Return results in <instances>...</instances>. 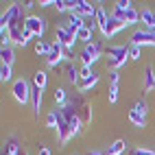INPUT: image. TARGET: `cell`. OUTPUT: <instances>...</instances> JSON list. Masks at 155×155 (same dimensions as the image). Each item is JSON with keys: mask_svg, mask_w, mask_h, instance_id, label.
<instances>
[{"mask_svg": "<svg viewBox=\"0 0 155 155\" xmlns=\"http://www.w3.org/2000/svg\"><path fill=\"white\" fill-rule=\"evenodd\" d=\"M133 111H138L140 116H144V118H147V114H149V103L140 98V101L136 103V105H133Z\"/></svg>", "mask_w": 155, "mask_h": 155, "instance_id": "f546056e", "label": "cell"}, {"mask_svg": "<svg viewBox=\"0 0 155 155\" xmlns=\"http://www.w3.org/2000/svg\"><path fill=\"white\" fill-rule=\"evenodd\" d=\"M20 151H22V147H20L18 138L13 136V138H9V140H7V144H5V153H2V155H18Z\"/></svg>", "mask_w": 155, "mask_h": 155, "instance_id": "2e32d148", "label": "cell"}, {"mask_svg": "<svg viewBox=\"0 0 155 155\" xmlns=\"http://www.w3.org/2000/svg\"><path fill=\"white\" fill-rule=\"evenodd\" d=\"M87 155H105V151H87Z\"/></svg>", "mask_w": 155, "mask_h": 155, "instance_id": "60d3db41", "label": "cell"}, {"mask_svg": "<svg viewBox=\"0 0 155 155\" xmlns=\"http://www.w3.org/2000/svg\"><path fill=\"white\" fill-rule=\"evenodd\" d=\"M122 20H125L127 24H138L140 22V13L136 11V7H133L129 11H122Z\"/></svg>", "mask_w": 155, "mask_h": 155, "instance_id": "7402d4cb", "label": "cell"}, {"mask_svg": "<svg viewBox=\"0 0 155 155\" xmlns=\"http://www.w3.org/2000/svg\"><path fill=\"white\" fill-rule=\"evenodd\" d=\"M118 94H120L118 85H111L109 87V103H118Z\"/></svg>", "mask_w": 155, "mask_h": 155, "instance_id": "836d02e7", "label": "cell"}, {"mask_svg": "<svg viewBox=\"0 0 155 155\" xmlns=\"http://www.w3.org/2000/svg\"><path fill=\"white\" fill-rule=\"evenodd\" d=\"M57 125H59V118H57V111H50L48 116H46V127H50V129H57Z\"/></svg>", "mask_w": 155, "mask_h": 155, "instance_id": "1f68e13d", "label": "cell"}, {"mask_svg": "<svg viewBox=\"0 0 155 155\" xmlns=\"http://www.w3.org/2000/svg\"><path fill=\"white\" fill-rule=\"evenodd\" d=\"M140 22H144V28H155V11L144 9L140 13Z\"/></svg>", "mask_w": 155, "mask_h": 155, "instance_id": "e0dca14e", "label": "cell"}, {"mask_svg": "<svg viewBox=\"0 0 155 155\" xmlns=\"http://www.w3.org/2000/svg\"><path fill=\"white\" fill-rule=\"evenodd\" d=\"M55 37H57V42L64 46V48H68V50L74 46V42H77V35H72L66 26H57L55 28Z\"/></svg>", "mask_w": 155, "mask_h": 155, "instance_id": "8992f818", "label": "cell"}, {"mask_svg": "<svg viewBox=\"0 0 155 155\" xmlns=\"http://www.w3.org/2000/svg\"><path fill=\"white\" fill-rule=\"evenodd\" d=\"M133 155H155V151L153 149H136Z\"/></svg>", "mask_w": 155, "mask_h": 155, "instance_id": "74e56055", "label": "cell"}, {"mask_svg": "<svg viewBox=\"0 0 155 155\" xmlns=\"http://www.w3.org/2000/svg\"><path fill=\"white\" fill-rule=\"evenodd\" d=\"M57 11H70V7H68V0H57Z\"/></svg>", "mask_w": 155, "mask_h": 155, "instance_id": "d590c367", "label": "cell"}, {"mask_svg": "<svg viewBox=\"0 0 155 155\" xmlns=\"http://www.w3.org/2000/svg\"><path fill=\"white\" fill-rule=\"evenodd\" d=\"M127 26V22H122V20H118V18H109V24H107V33H105V37H114L116 33H120L122 28Z\"/></svg>", "mask_w": 155, "mask_h": 155, "instance_id": "7c38bea8", "label": "cell"}, {"mask_svg": "<svg viewBox=\"0 0 155 155\" xmlns=\"http://www.w3.org/2000/svg\"><path fill=\"white\" fill-rule=\"evenodd\" d=\"M68 125H70V136H72V138H74V136H79V133H81V129H83V122H81L79 114H77L74 118H70V120H68Z\"/></svg>", "mask_w": 155, "mask_h": 155, "instance_id": "44dd1931", "label": "cell"}, {"mask_svg": "<svg viewBox=\"0 0 155 155\" xmlns=\"http://www.w3.org/2000/svg\"><path fill=\"white\" fill-rule=\"evenodd\" d=\"M39 5H42L44 9H48V7H55V5H57V0H44V2H39Z\"/></svg>", "mask_w": 155, "mask_h": 155, "instance_id": "f35d334b", "label": "cell"}, {"mask_svg": "<svg viewBox=\"0 0 155 155\" xmlns=\"http://www.w3.org/2000/svg\"><path fill=\"white\" fill-rule=\"evenodd\" d=\"M24 24H26V20H24V22H15V24H11V26H9V35H11V39H13V44H18V46H22Z\"/></svg>", "mask_w": 155, "mask_h": 155, "instance_id": "30bf717a", "label": "cell"}, {"mask_svg": "<svg viewBox=\"0 0 155 155\" xmlns=\"http://www.w3.org/2000/svg\"><path fill=\"white\" fill-rule=\"evenodd\" d=\"M116 9H120V11H129V9H133V2H131V0H118Z\"/></svg>", "mask_w": 155, "mask_h": 155, "instance_id": "d6a6232c", "label": "cell"}, {"mask_svg": "<svg viewBox=\"0 0 155 155\" xmlns=\"http://www.w3.org/2000/svg\"><path fill=\"white\" fill-rule=\"evenodd\" d=\"M140 57H142V48L129 44V59H131V61H140Z\"/></svg>", "mask_w": 155, "mask_h": 155, "instance_id": "4dcf8cb0", "label": "cell"}, {"mask_svg": "<svg viewBox=\"0 0 155 155\" xmlns=\"http://www.w3.org/2000/svg\"><path fill=\"white\" fill-rule=\"evenodd\" d=\"M109 81H111V85H118L120 83V72L118 70H109Z\"/></svg>", "mask_w": 155, "mask_h": 155, "instance_id": "e575fe53", "label": "cell"}, {"mask_svg": "<svg viewBox=\"0 0 155 155\" xmlns=\"http://www.w3.org/2000/svg\"><path fill=\"white\" fill-rule=\"evenodd\" d=\"M79 118H81V122H83V125L92 122V107H90V105L81 107V111H79Z\"/></svg>", "mask_w": 155, "mask_h": 155, "instance_id": "f1b7e54d", "label": "cell"}, {"mask_svg": "<svg viewBox=\"0 0 155 155\" xmlns=\"http://www.w3.org/2000/svg\"><path fill=\"white\" fill-rule=\"evenodd\" d=\"M96 83H98V72H94V74H92V77H87V79H81L79 83H77V87H79V92H81V94H83V92L92 90Z\"/></svg>", "mask_w": 155, "mask_h": 155, "instance_id": "5bb4252c", "label": "cell"}, {"mask_svg": "<svg viewBox=\"0 0 155 155\" xmlns=\"http://www.w3.org/2000/svg\"><path fill=\"white\" fill-rule=\"evenodd\" d=\"M107 59H129V46H109Z\"/></svg>", "mask_w": 155, "mask_h": 155, "instance_id": "8fae6325", "label": "cell"}, {"mask_svg": "<svg viewBox=\"0 0 155 155\" xmlns=\"http://www.w3.org/2000/svg\"><path fill=\"white\" fill-rule=\"evenodd\" d=\"M101 53H103V46L98 42L87 44L83 50H81V64H83V68H92V66H94L98 61V57H101Z\"/></svg>", "mask_w": 155, "mask_h": 155, "instance_id": "6da1fadb", "label": "cell"}, {"mask_svg": "<svg viewBox=\"0 0 155 155\" xmlns=\"http://www.w3.org/2000/svg\"><path fill=\"white\" fill-rule=\"evenodd\" d=\"M31 87H33V83H28L26 79H18L11 92H13V98L20 103V105H26V103L31 101Z\"/></svg>", "mask_w": 155, "mask_h": 155, "instance_id": "7a4b0ae2", "label": "cell"}, {"mask_svg": "<svg viewBox=\"0 0 155 155\" xmlns=\"http://www.w3.org/2000/svg\"><path fill=\"white\" fill-rule=\"evenodd\" d=\"M37 155H50V149L48 147H42V149L37 151Z\"/></svg>", "mask_w": 155, "mask_h": 155, "instance_id": "ab89813d", "label": "cell"}, {"mask_svg": "<svg viewBox=\"0 0 155 155\" xmlns=\"http://www.w3.org/2000/svg\"><path fill=\"white\" fill-rule=\"evenodd\" d=\"M77 39H79V42H83V44L87 46V44H92V39H94V37H92V31H90L87 26H83V28L77 33Z\"/></svg>", "mask_w": 155, "mask_h": 155, "instance_id": "484cf974", "label": "cell"}, {"mask_svg": "<svg viewBox=\"0 0 155 155\" xmlns=\"http://www.w3.org/2000/svg\"><path fill=\"white\" fill-rule=\"evenodd\" d=\"M64 53H66V48L61 46L59 42H53V50H50V55L46 57V64L50 68H57L61 64V59H64Z\"/></svg>", "mask_w": 155, "mask_h": 155, "instance_id": "52a82bcc", "label": "cell"}, {"mask_svg": "<svg viewBox=\"0 0 155 155\" xmlns=\"http://www.w3.org/2000/svg\"><path fill=\"white\" fill-rule=\"evenodd\" d=\"M35 37H42L46 33V18L42 15H26V24H24Z\"/></svg>", "mask_w": 155, "mask_h": 155, "instance_id": "5b68a950", "label": "cell"}, {"mask_svg": "<svg viewBox=\"0 0 155 155\" xmlns=\"http://www.w3.org/2000/svg\"><path fill=\"white\" fill-rule=\"evenodd\" d=\"M83 26H85V18H83V15H79V13H72L70 20H68V24H66V28L70 31L72 35H77Z\"/></svg>", "mask_w": 155, "mask_h": 155, "instance_id": "9c48e42d", "label": "cell"}, {"mask_svg": "<svg viewBox=\"0 0 155 155\" xmlns=\"http://www.w3.org/2000/svg\"><path fill=\"white\" fill-rule=\"evenodd\" d=\"M125 149H127L125 140H116V142H111V144H109V149L105 151V155H120Z\"/></svg>", "mask_w": 155, "mask_h": 155, "instance_id": "ffe728a7", "label": "cell"}, {"mask_svg": "<svg viewBox=\"0 0 155 155\" xmlns=\"http://www.w3.org/2000/svg\"><path fill=\"white\" fill-rule=\"evenodd\" d=\"M144 90H147V92L155 90V70H153V66L144 68Z\"/></svg>", "mask_w": 155, "mask_h": 155, "instance_id": "9a60e30c", "label": "cell"}, {"mask_svg": "<svg viewBox=\"0 0 155 155\" xmlns=\"http://www.w3.org/2000/svg\"><path fill=\"white\" fill-rule=\"evenodd\" d=\"M42 92H44V90H39L37 85L31 87V105H33L35 116H39V109H42Z\"/></svg>", "mask_w": 155, "mask_h": 155, "instance_id": "4fadbf2b", "label": "cell"}, {"mask_svg": "<svg viewBox=\"0 0 155 155\" xmlns=\"http://www.w3.org/2000/svg\"><path fill=\"white\" fill-rule=\"evenodd\" d=\"M46 83H48V74H46L44 70H39V72H35V74H33V85H37L39 90H44Z\"/></svg>", "mask_w": 155, "mask_h": 155, "instance_id": "603a6c76", "label": "cell"}, {"mask_svg": "<svg viewBox=\"0 0 155 155\" xmlns=\"http://www.w3.org/2000/svg\"><path fill=\"white\" fill-rule=\"evenodd\" d=\"M50 50H53V44H48V42H37V44H35V53H37L39 57H48Z\"/></svg>", "mask_w": 155, "mask_h": 155, "instance_id": "d4e9b609", "label": "cell"}, {"mask_svg": "<svg viewBox=\"0 0 155 155\" xmlns=\"http://www.w3.org/2000/svg\"><path fill=\"white\" fill-rule=\"evenodd\" d=\"M133 46H155V28H138L131 33Z\"/></svg>", "mask_w": 155, "mask_h": 155, "instance_id": "3957f363", "label": "cell"}, {"mask_svg": "<svg viewBox=\"0 0 155 155\" xmlns=\"http://www.w3.org/2000/svg\"><path fill=\"white\" fill-rule=\"evenodd\" d=\"M66 74H68V81H70V83H74V85L81 81V70L74 64H68L66 66Z\"/></svg>", "mask_w": 155, "mask_h": 155, "instance_id": "ac0fdd59", "label": "cell"}, {"mask_svg": "<svg viewBox=\"0 0 155 155\" xmlns=\"http://www.w3.org/2000/svg\"><path fill=\"white\" fill-rule=\"evenodd\" d=\"M24 20L26 18L22 15V7H20V5H11L2 13V18H0V26H11L15 22H24Z\"/></svg>", "mask_w": 155, "mask_h": 155, "instance_id": "277c9868", "label": "cell"}, {"mask_svg": "<svg viewBox=\"0 0 155 155\" xmlns=\"http://www.w3.org/2000/svg\"><path fill=\"white\" fill-rule=\"evenodd\" d=\"M13 77V72H11V66H5V64H0V81L2 83H7V81H11Z\"/></svg>", "mask_w": 155, "mask_h": 155, "instance_id": "83f0119b", "label": "cell"}, {"mask_svg": "<svg viewBox=\"0 0 155 155\" xmlns=\"http://www.w3.org/2000/svg\"><path fill=\"white\" fill-rule=\"evenodd\" d=\"M31 37H35V35H33V33H31V31H28V28L24 26V35H22V48H24V46L28 44V39H31Z\"/></svg>", "mask_w": 155, "mask_h": 155, "instance_id": "8d00e7d4", "label": "cell"}, {"mask_svg": "<svg viewBox=\"0 0 155 155\" xmlns=\"http://www.w3.org/2000/svg\"><path fill=\"white\" fill-rule=\"evenodd\" d=\"M53 98H55V103H59L61 107H64V105H68V101H70L64 87H55V94H53Z\"/></svg>", "mask_w": 155, "mask_h": 155, "instance_id": "cb8c5ba5", "label": "cell"}, {"mask_svg": "<svg viewBox=\"0 0 155 155\" xmlns=\"http://www.w3.org/2000/svg\"><path fill=\"white\" fill-rule=\"evenodd\" d=\"M0 59H2L5 66H13L15 64V50L13 48H2L0 50Z\"/></svg>", "mask_w": 155, "mask_h": 155, "instance_id": "d6986e66", "label": "cell"}, {"mask_svg": "<svg viewBox=\"0 0 155 155\" xmlns=\"http://www.w3.org/2000/svg\"><path fill=\"white\" fill-rule=\"evenodd\" d=\"M18 155H28V151H26V149H22V151H20Z\"/></svg>", "mask_w": 155, "mask_h": 155, "instance_id": "b9f144b4", "label": "cell"}, {"mask_svg": "<svg viewBox=\"0 0 155 155\" xmlns=\"http://www.w3.org/2000/svg\"><path fill=\"white\" fill-rule=\"evenodd\" d=\"M129 120H131L136 127H147V118L140 116V114H138V111H133V109L129 111Z\"/></svg>", "mask_w": 155, "mask_h": 155, "instance_id": "4316f807", "label": "cell"}, {"mask_svg": "<svg viewBox=\"0 0 155 155\" xmlns=\"http://www.w3.org/2000/svg\"><path fill=\"white\" fill-rule=\"evenodd\" d=\"M96 9H98V7L90 5L87 0H77V13H79V15H83V18H87V20L96 18Z\"/></svg>", "mask_w": 155, "mask_h": 155, "instance_id": "ba28073f", "label": "cell"}]
</instances>
